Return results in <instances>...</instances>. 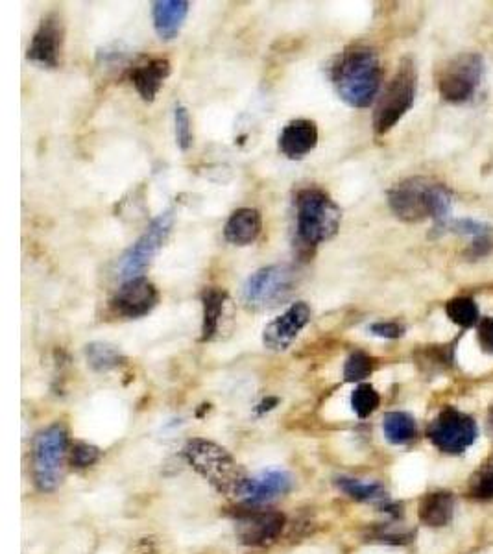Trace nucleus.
<instances>
[{"mask_svg":"<svg viewBox=\"0 0 493 554\" xmlns=\"http://www.w3.org/2000/svg\"><path fill=\"white\" fill-rule=\"evenodd\" d=\"M381 80L383 71L379 56L370 47H349L333 65V82L338 95L351 108H370L379 93Z\"/></svg>","mask_w":493,"mask_h":554,"instance_id":"obj_1","label":"nucleus"},{"mask_svg":"<svg viewBox=\"0 0 493 554\" xmlns=\"http://www.w3.org/2000/svg\"><path fill=\"white\" fill-rule=\"evenodd\" d=\"M451 191L427 178H409L399 181L388 191V205L403 222H421L433 218L436 229L444 228L451 220Z\"/></svg>","mask_w":493,"mask_h":554,"instance_id":"obj_2","label":"nucleus"},{"mask_svg":"<svg viewBox=\"0 0 493 554\" xmlns=\"http://www.w3.org/2000/svg\"><path fill=\"white\" fill-rule=\"evenodd\" d=\"M183 455L189 466L198 475H202L217 492L226 497L242 499L250 477L224 447L204 438H194L183 447Z\"/></svg>","mask_w":493,"mask_h":554,"instance_id":"obj_3","label":"nucleus"},{"mask_svg":"<svg viewBox=\"0 0 493 554\" xmlns=\"http://www.w3.org/2000/svg\"><path fill=\"white\" fill-rule=\"evenodd\" d=\"M342 211L322 189H301L296 194V239L301 248L311 250L337 235Z\"/></svg>","mask_w":493,"mask_h":554,"instance_id":"obj_4","label":"nucleus"},{"mask_svg":"<svg viewBox=\"0 0 493 554\" xmlns=\"http://www.w3.org/2000/svg\"><path fill=\"white\" fill-rule=\"evenodd\" d=\"M418 73L409 58L401 60L394 78L386 85L383 97L379 98L377 108L373 111V130L383 135L390 132L397 122L405 117V113L412 108L416 98Z\"/></svg>","mask_w":493,"mask_h":554,"instance_id":"obj_5","label":"nucleus"},{"mask_svg":"<svg viewBox=\"0 0 493 554\" xmlns=\"http://www.w3.org/2000/svg\"><path fill=\"white\" fill-rule=\"evenodd\" d=\"M67 431L61 425H50L32 444V479L39 492H54L65 475Z\"/></svg>","mask_w":493,"mask_h":554,"instance_id":"obj_6","label":"nucleus"},{"mask_svg":"<svg viewBox=\"0 0 493 554\" xmlns=\"http://www.w3.org/2000/svg\"><path fill=\"white\" fill-rule=\"evenodd\" d=\"M296 285V272L289 265L259 268L242 287V302L252 311L272 309L285 302Z\"/></svg>","mask_w":493,"mask_h":554,"instance_id":"obj_7","label":"nucleus"},{"mask_svg":"<svg viewBox=\"0 0 493 554\" xmlns=\"http://www.w3.org/2000/svg\"><path fill=\"white\" fill-rule=\"evenodd\" d=\"M427 436L442 453L460 455L473 446L479 436V427L468 414L455 407H445L431 423Z\"/></svg>","mask_w":493,"mask_h":554,"instance_id":"obj_8","label":"nucleus"},{"mask_svg":"<svg viewBox=\"0 0 493 554\" xmlns=\"http://www.w3.org/2000/svg\"><path fill=\"white\" fill-rule=\"evenodd\" d=\"M174 224V215L172 211H165L159 217L152 220L145 233L137 239L132 248L122 255L119 263V276L126 281L133 277H141L145 272L146 266L152 263L156 257L159 248L169 239L170 231Z\"/></svg>","mask_w":493,"mask_h":554,"instance_id":"obj_9","label":"nucleus"},{"mask_svg":"<svg viewBox=\"0 0 493 554\" xmlns=\"http://www.w3.org/2000/svg\"><path fill=\"white\" fill-rule=\"evenodd\" d=\"M482 58L479 54H458L457 58L449 61L442 69L438 78L440 95L447 102L462 104L475 95L481 84Z\"/></svg>","mask_w":493,"mask_h":554,"instance_id":"obj_10","label":"nucleus"},{"mask_svg":"<svg viewBox=\"0 0 493 554\" xmlns=\"http://www.w3.org/2000/svg\"><path fill=\"white\" fill-rule=\"evenodd\" d=\"M65 39V26L58 13H49L37 26L32 37L26 58L45 69H56L60 65L61 50Z\"/></svg>","mask_w":493,"mask_h":554,"instance_id":"obj_11","label":"nucleus"},{"mask_svg":"<svg viewBox=\"0 0 493 554\" xmlns=\"http://www.w3.org/2000/svg\"><path fill=\"white\" fill-rule=\"evenodd\" d=\"M157 302L159 290L156 289V285L141 276L126 281L121 289L115 292L109 305L115 313L121 314L124 318H141L152 313Z\"/></svg>","mask_w":493,"mask_h":554,"instance_id":"obj_12","label":"nucleus"},{"mask_svg":"<svg viewBox=\"0 0 493 554\" xmlns=\"http://www.w3.org/2000/svg\"><path fill=\"white\" fill-rule=\"evenodd\" d=\"M311 307L305 302L292 303L289 309L265 327L263 342L272 351H285L311 322Z\"/></svg>","mask_w":493,"mask_h":554,"instance_id":"obj_13","label":"nucleus"},{"mask_svg":"<svg viewBox=\"0 0 493 554\" xmlns=\"http://www.w3.org/2000/svg\"><path fill=\"white\" fill-rule=\"evenodd\" d=\"M285 516L279 512H253L237 521V536L244 545L266 547L276 542L285 529Z\"/></svg>","mask_w":493,"mask_h":554,"instance_id":"obj_14","label":"nucleus"},{"mask_svg":"<svg viewBox=\"0 0 493 554\" xmlns=\"http://www.w3.org/2000/svg\"><path fill=\"white\" fill-rule=\"evenodd\" d=\"M292 477L287 471L268 470L250 477L248 484L244 488L242 501L250 505H263L279 495L289 494L292 488Z\"/></svg>","mask_w":493,"mask_h":554,"instance_id":"obj_15","label":"nucleus"},{"mask_svg":"<svg viewBox=\"0 0 493 554\" xmlns=\"http://www.w3.org/2000/svg\"><path fill=\"white\" fill-rule=\"evenodd\" d=\"M318 145V126L309 119L289 122L279 135V150L289 159H301Z\"/></svg>","mask_w":493,"mask_h":554,"instance_id":"obj_16","label":"nucleus"},{"mask_svg":"<svg viewBox=\"0 0 493 554\" xmlns=\"http://www.w3.org/2000/svg\"><path fill=\"white\" fill-rule=\"evenodd\" d=\"M263 231V217L257 209L242 207L231 213L224 226V239L235 246H250Z\"/></svg>","mask_w":493,"mask_h":554,"instance_id":"obj_17","label":"nucleus"},{"mask_svg":"<svg viewBox=\"0 0 493 554\" xmlns=\"http://www.w3.org/2000/svg\"><path fill=\"white\" fill-rule=\"evenodd\" d=\"M170 61L165 58L148 60L143 65L133 67L130 73L133 87L145 102H154L163 82L169 78Z\"/></svg>","mask_w":493,"mask_h":554,"instance_id":"obj_18","label":"nucleus"},{"mask_svg":"<svg viewBox=\"0 0 493 554\" xmlns=\"http://www.w3.org/2000/svg\"><path fill=\"white\" fill-rule=\"evenodd\" d=\"M187 13H189L187 0H157L152 8L157 36L165 41L178 37L181 26L187 19Z\"/></svg>","mask_w":493,"mask_h":554,"instance_id":"obj_19","label":"nucleus"},{"mask_svg":"<svg viewBox=\"0 0 493 554\" xmlns=\"http://www.w3.org/2000/svg\"><path fill=\"white\" fill-rule=\"evenodd\" d=\"M229 296L226 290L211 287L205 289L202 294V305H204V324H202V340H213L220 333V322L226 314Z\"/></svg>","mask_w":493,"mask_h":554,"instance_id":"obj_20","label":"nucleus"},{"mask_svg":"<svg viewBox=\"0 0 493 554\" xmlns=\"http://www.w3.org/2000/svg\"><path fill=\"white\" fill-rule=\"evenodd\" d=\"M455 512V499L449 492H434L425 495L420 505V519L423 525L440 529L451 523Z\"/></svg>","mask_w":493,"mask_h":554,"instance_id":"obj_21","label":"nucleus"},{"mask_svg":"<svg viewBox=\"0 0 493 554\" xmlns=\"http://www.w3.org/2000/svg\"><path fill=\"white\" fill-rule=\"evenodd\" d=\"M85 355L89 366L97 372H111L124 364V355L119 348L111 346L108 342H91L85 346Z\"/></svg>","mask_w":493,"mask_h":554,"instance_id":"obj_22","label":"nucleus"},{"mask_svg":"<svg viewBox=\"0 0 493 554\" xmlns=\"http://www.w3.org/2000/svg\"><path fill=\"white\" fill-rule=\"evenodd\" d=\"M383 431L390 444L401 446L416 436V422L407 412H388L383 420Z\"/></svg>","mask_w":493,"mask_h":554,"instance_id":"obj_23","label":"nucleus"},{"mask_svg":"<svg viewBox=\"0 0 493 554\" xmlns=\"http://www.w3.org/2000/svg\"><path fill=\"white\" fill-rule=\"evenodd\" d=\"M337 486L355 501L375 503V501L386 499L385 488L379 482H364L359 479H349V477H338Z\"/></svg>","mask_w":493,"mask_h":554,"instance_id":"obj_24","label":"nucleus"},{"mask_svg":"<svg viewBox=\"0 0 493 554\" xmlns=\"http://www.w3.org/2000/svg\"><path fill=\"white\" fill-rule=\"evenodd\" d=\"M445 314L453 324H457L462 329H469V327L481 322L479 320V307L471 298H453V300H449L445 303Z\"/></svg>","mask_w":493,"mask_h":554,"instance_id":"obj_25","label":"nucleus"},{"mask_svg":"<svg viewBox=\"0 0 493 554\" xmlns=\"http://www.w3.org/2000/svg\"><path fill=\"white\" fill-rule=\"evenodd\" d=\"M379 403H381L379 392L372 385H366V383L357 386L351 394V409L359 418H368L377 410Z\"/></svg>","mask_w":493,"mask_h":554,"instance_id":"obj_26","label":"nucleus"},{"mask_svg":"<svg viewBox=\"0 0 493 554\" xmlns=\"http://www.w3.org/2000/svg\"><path fill=\"white\" fill-rule=\"evenodd\" d=\"M373 368H375V362L370 355H366L364 351H355L346 361L344 377L349 383H361L366 377L372 375Z\"/></svg>","mask_w":493,"mask_h":554,"instance_id":"obj_27","label":"nucleus"},{"mask_svg":"<svg viewBox=\"0 0 493 554\" xmlns=\"http://www.w3.org/2000/svg\"><path fill=\"white\" fill-rule=\"evenodd\" d=\"M442 231H451V233H458V235H469L473 237L475 241L479 239H486L490 235L492 228L484 222L479 220H473V218H451L447 220Z\"/></svg>","mask_w":493,"mask_h":554,"instance_id":"obj_28","label":"nucleus"},{"mask_svg":"<svg viewBox=\"0 0 493 554\" xmlns=\"http://www.w3.org/2000/svg\"><path fill=\"white\" fill-rule=\"evenodd\" d=\"M174 121H176V143L181 150H189L193 146V122L187 108L178 106L174 113Z\"/></svg>","mask_w":493,"mask_h":554,"instance_id":"obj_29","label":"nucleus"},{"mask_svg":"<svg viewBox=\"0 0 493 554\" xmlns=\"http://www.w3.org/2000/svg\"><path fill=\"white\" fill-rule=\"evenodd\" d=\"M98 457H100V451L97 447L89 446V444H74L73 449H71V464L76 466V468H89L97 462Z\"/></svg>","mask_w":493,"mask_h":554,"instance_id":"obj_30","label":"nucleus"},{"mask_svg":"<svg viewBox=\"0 0 493 554\" xmlns=\"http://www.w3.org/2000/svg\"><path fill=\"white\" fill-rule=\"evenodd\" d=\"M423 362H429L433 370H444L453 362V350L449 346H431L429 350L423 351Z\"/></svg>","mask_w":493,"mask_h":554,"instance_id":"obj_31","label":"nucleus"},{"mask_svg":"<svg viewBox=\"0 0 493 554\" xmlns=\"http://www.w3.org/2000/svg\"><path fill=\"white\" fill-rule=\"evenodd\" d=\"M471 497L477 501L493 499V470L484 471L471 488Z\"/></svg>","mask_w":493,"mask_h":554,"instance_id":"obj_32","label":"nucleus"},{"mask_svg":"<svg viewBox=\"0 0 493 554\" xmlns=\"http://www.w3.org/2000/svg\"><path fill=\"white\" fill-rule=\"evenodd\" d=\"M477 340L486 355H493V318H481L477 326Z\"/></svg>","mask_w":493,"mask_h":554,"instance_id":"obj_33","label":"nucleus"},{"mask_svg":"<svg viewBox=\"0 0 493 554\" xmlns=\"http://www.w3.org/2000/svg\"><path fill=\"white\" fill-rule=\"evenodd\" d=\"M370 333L375 337L399 338L405 335V327L399 326L397 322H377L370 326Z\"/></svg>","mask_w":493,"mask_h":554,"instance_id":"obj_34","label":"nucleus"},{"mask_svg":"<svg viewBox=\"0 0 493 554\" xmlns=\"http://www.w3.org/2000/svg\"><path fill=\"white\" fill-rule=\"evenodd\" d=\"M272 405H277V399H265V401H263V403L259 405V407H261V409H259V412H265V410L274 409Z\"/></svg>","mask_w":493,"mask_h":554,"instance_id":"obj_35","label":"nucleus"},{"mask_svg":"<svg viewBox=\"0 0 493 554\" xmlns=\"http://www.w3.org/2000/svg\"><path fill=\"white\" fill-rule=\"evenodd\" d=\"M490 423L493 425V407L492 410H490Z\"/></svg>","mask_w":493,"mask_h":554,"instance_id":"obj_36","label":"nucleus"}]
</instances>
